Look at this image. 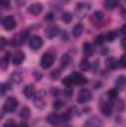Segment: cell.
Segmentation results:
<instances>
[{"label": "cell", "mask_w": 126, "mask_h": 127, "mask_svg": "<svg viewBox=\"0 0 126 127\" xmlns=\"http://www.w3.org/2000/svg\"><path fill=\"white\" fill-rule=\"evenodd\" d=\"M54 61H55V55H54L52 52H48V53H45V55L42 56V59H40V66L45 68V69H48V68L52 66Z\"/></svg>", "instance_id": "7a4b0ae2"}, {"label": "cell", "mask_w": 126, "mask_h": 127, "mask_svg": "<svg viewBox=\"0 0 126 127\" xmlns=\"http://www.w3.org/2000/svg\"><path fill=\"white\" fill-rule=\"evenodd\" d=\"M22 80V71H15V72H12V77H10V81L12 83H19Z\"/></svg>", "instance_id": "e0dca14e"}, {"label": "cell", "mask_w": 126, "mask_h": 127, "mask_svg": "<svg viewBox=\"0 0 126 127\" xmlns=\"http://www.w3.org/2000/svg\"><path fill=\"white\" fill-rule=\"evenodd\" d=\"M107 65H108V68H111V69H113V68H116V66L119 65V61H116L114 58H110V59L107 61Z\"/></svg>", "instance_id": "f1b7e54d"}, {"label": "cell", "mask_w": 126, "mask_h": 127, "mask_svg": "<svg viewBox=\"0 0 126 127\" xmlns=\"http://www.w3.org/2000/svg\"><path fill=\"white\" fill-rule=\"evenodd\" d=\"M60 34V28L58 27H48L46 30H45V35L48 37V38H54V37H57Z\"/></svg>", "instance_id": "9c48e42d"}, {"label": "cell", "mask_w": 126, "mask_h": 127, "mask_svg": "<svg viewBox=\"0 0 126 127\" xmlns=\"http://www.w3.org/2000/svg\"><path fill=\"white\" fill-rule=\"evenodd\" d=\"M71 78H73L74 84H79V86H85V84L88 83L86 77H83L80 72H74V74H71Z\"/></svg>", "instance_id": "ba28073f"}, {"label": "cell", "mask_w": 126, "mask_h": 127, "mask_svg": "<svg viewBox=\"0 0 126 127\" xmlns=\"http://www.w3.org/2000/svg\"><path fill=\"white\" fill-rule=\"evenodd\" d=\"M89 10V4L88 3H79L76 7V13H86Z\"/></svg>", "instance_id": "2e32d148"}, {"label": "cell", "mask_w": 126, "mask_h": 127, "mask_svg": "<svg viewBox=\"0 0 126 127\" xmlns=\"http://www.w3.org/2000/svg\"><path fill=\"white\" fill-rule=\"evenodd\" d=\"M9 4H10V0H1V7L3 9H7Z\"/></svg>", "instance_id": "8d00e7d4"}, {"label": "cell", "mask_w": 126, "mask_h": 127, "mask_svg": "<svg viewBox=\"0 0 126 127\" xmlns=\"http://www.w3.org/2000/svg\"><path fill=\"white\" fill-rule=\"evenodd\" d=\"M83 34V24H76L73 28V35L74 37H80Z\"/></svg>", "instance_id": "d6986e66"}, {"label": "cell", "mask_w": 126, "mask_h": 127, "mask_svg": "<svg viewBox=\"0 0 126 127\" xmlns=\"http://www.w3.org/2000/svg\"><path fill=\"white\" fill-rule=\"evenodd\" d=\"M99 109L104 115H111V111H113V100L111 99H102L99 102Z\"/></svg>", "instance_id": "6da1fadb"}, {"label": "cell", "mask_w": 126, "mask_h": 127, "mask_svg": "<svg viewBox=\"0 0 126 127\" xmlns=\"http://www.w3.org/2000/svg\"><path fill=\"white\" fill-rule=\"evenodd\" d=\"M28 46L31 47L33 50L40 49V47L43 46V40H42V37H39V35H33V37H30V40H28Z\"/></svg>", "instance_id": "52a82bcc"}, {"label": "cell", "mask_w": 126, "mask_h": 127, "mask_svg": "<svg viewBox=\"0 0 126 127\" xmlns=\"http://www.w3.org/2000/svg\"><path fill=\"white\" fill-rule=\"evenodd\" d=\"M126 87V75H120L117 80H116V89H125Z\"/></svg>", "instance_id": "9a60e30c"}, {"label": "cell", "mask_w": 126, "mask_h": 127, "mask_svg": "<svg viewBox=\"0 0 126 127\" xmlns=\"http://www.w3.org/2000/svg\"><path fill=\"white\" fill-rule=\"evenodd\" d=\"M122 34H125V35H126V24L122 27Z\"/></svg>", "instance_id": "ee69618b"}, {"label": "cell", "mask_w": 126, "mask_h": 127, "mask_svg": "<svg viewBox=\"0 0 126 127\" xmlns=\"http://www.w3.org/2000/svg\"><path fill=\"white\" fill-rule=\"evenodd\" d=\"M4 127H18V126H16V123H15L13 120H7V121L4 123Z\"/></svg>", "instance_id": "d6a6232c"}, {"label": "cell", "mask_w": 126, "mask_h": 127, "mask_svg": "<svg viewBox=\"0 0 126 127\" xmlns=\"http://www.w3.org/2000/svg\"><path fill=\"white\" fill-rule=\"evenodd\" d=\"M119 66L126 68V53H123V55L120 56V59H119Z\"/></svg>", "instance_id": "f546056e"}, {"label": "cell", "mask_w": 126, "mask_h": 127, "mask_svg": "<svg viewBox=\"0 0 126 127\" xmlns=\"http://www.w3.org/2000/svg\"><path fill=\"white\" fill-rule=\"evenodd\" d=\"M117 92H119V89H111V90H108V99H117Z\"/></svg>", "instance_id": "83f0119b"}, {"label": "cell", "mask_w": 126, "mask_h": 127, "mask_svg": "<svg viewBox=\"0 0 126 127\" xmlns=\"http://www.w3.org/2000/svg\"><path fill=\"white\" fill-rule=\"evenodd\" d=\"M117 108H119V111H123V108H125V103H123L122 100H119V102H117Z\"/></svg>", "instance_id": "60d3db41"}, {"label": "cell", "mask_w": 126, "mask_h": 127, "mask_svg": "<svg viewBox=\"0 0 126 127\" xmlns=\"http://www.w3.org/2000/svg\"><path fill=\"white\" fill-rule=\"evenodd\" d=\"M19 115H21V118H22V120H25V118H28V117H30V108H27V106H24V108L21 109V112H19Z\"/></svg>", "instance_id": "cb8c5ba5"}, {"label": "cell", "mask_w": 126, "mask_h": 127, "mask_svg": "<svg viewBox=\"0 0 126 127\" xmlns=\"http://www.w3.org/2000/svg\"><path fill=\"white\" fill-rule=\"evenodd\" d=\"M63 84L65 87H71V86H74V81H73V78H71V75L70 77H65L63 80Z\"/></svg>", "instance_id": "d4e9b609"}, {"label": "cell", "mask_w": 126, "mask_h": 127, "mask_svg": "<svg viewBox=\"0 0 126 127\" xmlns=\"http://www.w3.org/2000/svg\"><path fill=\"white\" fill-rule=\"evenodd\" d=\"M64 95L67 96V97H70V96L73 95V89H71V87H65V90H64Z\"/></svg>", "instance_id": "e575fe53"}, {"label": "cell", "mask_w": 126, "mask_h": 127, "mask_svg": "<svg viewBox=\"0 0 126 127\" xmlns=\"http://www.w3.org/2000/svg\"><path fill=\"white\" fill-rule=\"evenodd\" d=\"M83 52H85L86 56H91V55L94 53V47H92V44H91V43H85V44H83Z\"/></svg>", "instance_id": "7402d4cb"}, {"label": "cell", "mask_w": 126, "mask_h": 127, "mask_svg": "<svg viewBox=\"0 0 126 127\" xmlns=\"http://www.w3.org/2000/svg\"><path fill=\"white\" fill-rule=\"evenodd\" d=\"M58 74H60V69H55V71H52V74H51V78H52V80H58V78H60V75H58Z\"/></svg>", "instance_id": "1f68e13d"}, {"label": "cell", "mask_w": 126, "mask_h": 127, "mask_svg": "<svg viewBox=\"0 0 126 127\" xmlns=\"http://www.w3.org/2000/svg\"><path fill=\"white\" fill-rule=\"evenodd\" d=\"M0 46H1V49H4V46H6V38L4 37L0 38Z\"/></svg>", "instance_id": "b9f144b4"}, {"label": "cell", "mask_w": 126, "mask_h": 127, "mask_svg": "<svg viewBox=\"0 0 126 127\" xmlns=\"http://www.w3.org/2000/svg\"><path fill=\"white\" fill-rule=\"evenodd\" d=\"M0 87H1V95H4V93H6V90H7V89H9V87H7V84H6V83H3V84H1V86H0Z\"/></svg>", "instance_id": "ab89813d"}, {"label": "cell", "mask_w": 126, "mask_h": 127, "mask_svg": "<svg viewBox=\"0 0 126 127\" xmlns=\"http://www.w3.org/2000/svg\"><path fill=\"white\" fill-rule=\"evenodd\" d=\"M92 99V93H91V90H88V89H82L80 92H79V95H77V100L80 102V103H86V102H89Z\"/></svg>", "instance_id": "5b68a950"}, {"label": "cell", "mask_w": 126, "mask_h": 127, "mask_svg": "<svg viewBox=\"0 0 126 127\" xmlns=\"http://www.w3.org/2000/svg\"><path fill=\"white\" fill-rule=\"evenodd\" d=\"M80 69H83V71L91 69V65L88 62V59H82V61H80Z\"/></svg>", "instance_id": "484cf974"}, {"label": "cell", "mask_w": 126, "mask_h": 127, "mask_svg": "<svg viewBox=\"0 0 126 127\" xmlns=\"http://www.w3.org/2000/svg\"><path fill=\"white\" fill-rule=\"evenodd\" d=\"M104 40H105V35H98V37H96V40H95V43H96V44H101Z\"/></svg>", "instance_id": "d590c367"}, {"label": "cell", "mask_w": 126, "mask_h": 127, "mask_svg": "<svg viewBox=\"0 0 126 127\" xmlns=\"http://www.w3.org/2000/svg\"><path fill=\"white\" fill-rule=\"evenodd\" d=\"M1 24H3V28L4 30H7V31H10V30H13L15 27H16V21H15V18L13 16H4L3 18V21H1Z\"/></svg>", "instance_id": "277c9868"}, {"label": "cell", "mask_w": 126, "mask_h": 127, "mask_svg": "<svg viewBox=\"0 0 126 127\" xmlns=\"http://www.w3.org/2000/svg\"><path fill=\"white\" fill-rule=\"evenodd\" d=\"M24 59H25V53L21 52V50H15L12 53V58H10V61H12L13 65H21L24 62Z\"/></svg>", "instance_id": "8992f818"}, {"label": "cell", "mask_w": 126, "mask_h": 127, "mask_svg": "<svg viewBox=\"0 0 126 127\" xmlns=\"http://www.w3.org/2000/svg\"><path fill=\"white\" fill-rule=\"evenodd\" d=\"M91 19H92V22L98 24V22H101V21L104 19V15H102V12H101V10H96L94 15H92V18H91Z\"/></svg>", "instance_id": "ffe728a7"}, {"label": "cell", "mask_w": 126, "mask_h": 127, "mask_svg": "<svg viewBox=\"0 0 126 127\" xmlns=\"http://www.w3.org/2000/svg\"><path fill=\"white\" fill-rule=\"evenodd\" d=\"M25 35H27V32H21V34L15 35V37L12 38V44H13V46H21L22 41H24V38H25Z\"/></svg>", "instance_id": "4fadbf2b"}, {"label": "cell", "mask_w": 126, "mask_h": 127, "mask_svg": "<svg viewBox=\"0 0 126 127\" xmlns=\"http://www.w3.org/2000/svg\"><path fill=\"white\" fill-rule=\"evenodd\" d=\"M71 19H73V15H71V13H68V12H65V13L63 15V21H64V22H70Z\"/></svg>", "instance_id": "4dcf8cb0"}, {"label": "cell", "mask_w": 126, "mask_h": 127, "mask_svg": "<svg viewBox=\"0 0 126 127\" xmlns=\"http://www.w3.org/2000/svg\"><path fill=\"white\" fill-rule=\"evenodd\" d=\"M18 127H28V124H27V123H24V121H22V123H21V124H19V126Z\"/></svg>", "instance_id": "bcb514c9"}, {"label": "cell", "mask_w": 126, "mask_h": 127, "mask_svg": "<svg viewBox=\"0 0 126 127\" xmlns=\"http://www.w3.org/2000/svg\"><path fill=\"white\" fill-rule=\"evenodd\" d=\"M33 77H34V80L39 81V80H42V72H40V71H34V72H33Z\"/></svg>", "instance_id": "836d02e7"}, {"label": "cell", "mask_w": 126, "mask_h": 127, "mask_svg": "<svg viewBox=\"0 0 126 127\" xmlns=\"http://www.w3.org/2000/svg\"><path fill=\"white\" fill-rule=\"evenodd\" d=\"M117 4H119V0H104V6L108 10H113Z\"/></svg>", "instance_id": "ac0fdd59"}, {"label": "cell", "mask_w": 126, "mask_h": 127, "mask_svg": "<svg viewBox=\"0 0 126 127\" xmlns=\"http://www.w3.org/2000/svg\"><path fill=\"white\" fill-rule=\"evenodd\" d=\"M63 102H61V100H55V103H54V108H55V109H60V108H63Z\"/></svg>", "instance_id": "74e56055"}, {"label": "cell", "mask_w": 126, "mask_h": 127, "mask_svg": "<svg viewBox=\"0 0 126 127\" xmlns=\"http://www.w3.org/2000/svg\"><path fill=\"white\" fill-rule=\"evenodd\" d=\"M120 44H122V49H125V50H126V35L123 37V40H122V43H120Z\"/></svg>", "instance_id": "7bdbcfd3"}, {"label": "cell", "mask_w": 126, "mask_h": 127, "mask_svg": "<svg viewBox=\"0 0 126 127\" xmlns=\"http://www.w3.org/2000/svg\"><path fill=\"white\" fill-rule=\"evenodd\" d=\"M42 10H43V6H42L40 3H33V4L28 6V12H30L31 15H39Z\"/></svg>", "instance_id": "8fae6325"}, {"label": "cell", "mask_w": 126, "mask_h": 127, "mask_svg": "<svg viewBox=\"0 0 126 127\" xmlns=\"http://www.w3.org/2000/svg\"><path fill=\"white\" fill-rule=\"evenodd\" d=\"M60 127H71V126H70V124H67V123H63Z\"/></svg>", "instance_id": "7dc6e473"}, {"label": "cell", "mask_w": 126, "mask_h": 127, "mask_svg": "<svg viewBox=\"0 0 126 127\" xmlns=\"http://www.w3.org/2000/svg\"><path fill=\"white\" fill-rule=\"evenodd\" d=\"M89 111H91V109H89V108H83V111H82V112H83V114H88V112H89Z\"/></svg>", "instance_id": "f6af8a7d"}, {"label": "cell", "mask_w": 126, "mask_h": 127, "mask_svg": "<svg viewBox=\"0 0 126 127\" xmlns=\"http://www.w3.org/2000/svg\"><path fill=\"white\" fill-rule=\"evenodd\" d=\"M45 19H46V21H54L55 16H54V13H48V15L45 16Z\"/></svg>", "instance_id": "f35d334b"}, {"label": "cell", "mask_w": 126, "mask_h": 127, "mask_svg": "<svg viewBox=\"0 0 126 127\" xmlns=\"http://www.w3.org/2000/svg\"><path fill=\"white\" fill-rule=\"evenodd\" d=\"M16 106H18V99H16V97H13V96H10V97H7V99L4 100L3 112H12V111H15V109H16Z\"/></svg>", "instance_id": "3957f363"}, {"label": "cell", "mask_w": 126, "mask_h": 127, "mask_svg": "<svg viewBox=\"0 0 126 127\" xmlns=\"http://www.w3.org/2000/svg\"><path fill=\"white\" fill-rule=\"evenodd\" d=\"M61 121V117L58 115V114H55V112H52V114H49L48 115V123L51 124V126H58V123Z\"/></svg>", "instance_id": "7c38bea8"}, {"label": "cell", "mask_w": 126, "mask_h": 127, "mask_svg": "<svg viewBox=\"0 0 126 127\" xmlns=\"http://www.w3.org/2000/svg\"><path fill=\"white\" fill-rule=\"evenodd\" d=\"M116 37H117V32L116 31H111V32H108V34H105V40L107 41H114Z\"/></svg>", "instance_id": "4316f807"}, {"label": "cell", "mask_w": 126, "mask_h": 127, "mask_svg": "<svg viewBox=\"0 0 126 127\" xmlns=\"http://www.w3.org/2000/svg\"><path fill=\"white\" fill-rule=\"evenodd\" d=\"M22 93L25 97H28V99H33L34 96H36V87L31 86V84H28V86H25L24 89H22Z\"/></svg>", "instance_id": "30bf717a"}, {"label": "cell", "mask_w": 126, "mask_h": 127, "mask_svg": "<svg viewBox=\"0 0 126 127\" xmlns=\"http://www.w3.org/2000/svg\"><path fill=\"white\" fill-rule=\"evenodd\" d=\"M83 127H101V120L96 118V117H92V118H89V120L85 123Z\"/></svg>", "instance_id": "5bb4252c"}, {"label": "cell", "mask_w": 126, "mask_h": 127, "mask_svg": "<svg viewBox=\"0 0 126 127\" xmlns=\"http://www.w3.org/2000/svg\"><path fill=\"white\" fill-rule=\"evenodd\" d=\"M43 96H45V92H40L39 96H36V99H34V103H36L39 108H42L43 103H45V102H43Z\"/></svg>", "instance_id": "603a6c76"}, {"label": "cell", "mask_w": 126, "mask_h": 127, "mask_svg": "<svg viewBox=\"0 0 126 127\" xmlns=\"http://www.w3.org/2000/svg\"><path fill=\"white\" fill-rule=\"evenodd\" d=\"M70 64H71V56L68 53H65L63 58H61V68H67Z\"/></svg>", "instance_id": "44dd1931"}]
</instances>
